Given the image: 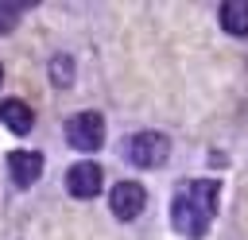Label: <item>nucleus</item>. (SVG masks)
Returning a JSON list of instances; mask_svg holds the SVG:
<instances>
[{"instance_id": "obj_1", "label": "nucleus", "mask_w": 248, "mask_h": 240, "mask_svg": "<svg viewBox=\"0 0 248 240\" xmlns=\"http://www.w3.org/2000/svg\"><path fill=\"white\" fill-rule=\"evenodd\" d=\"M167 155H170V139H167L163 132H136V135H128V143H124V159H128L132 166H143V170L163 166Z\"/></svg>"}, {"instance_id": "obj_2", "label": "nucleus", "mask_w": 248, "mask_h": 240, "mask_svg": "<svg viewBox=\"0 0 248 240\" xmlns=\"http://www.w3.org/2000/svg\"><path fill=\"white\" fill-rule=\"evenodd\" d=\"M170 228L186 240H202L209 232V209H202L186 190H178V197L170 201Z\"/></svg>"}, {"instance_id": "obj_3", "label": "nucleus", "mask_w": 248, "mask_h": 240, "mask_svg": "<svg viewBox=\"0 0 248 240\" xmlns=\"http://www.w3.org/2000/svg\"><path fill=\"white\" fill-rule=\"evenodd\" d=\"M66 143L74 151H97L105 143V116L85 108V112H74L66 120Z\"/></svg>"}, {"instance_id": "obj_4", "label": "nucleus", "mask_w": 248, "mask_h": 240, "mask_svg": "<svg viewBox=\"0 0 248 240\" xmlns=\"http://www.w3.org/2000/svg\"><path fill=\"white\" fill-rule=\"evenodd\" d=\"M143 205H147V190L140 182H116L108 194V209L116 221H136L143 213Z\"/></svg>"}, {"instance_id": "obj_5", "label": "nucleus", "mask_w": 248, "mask_h": 240, "mask_svg": "<svg viewBox=\"0 0 248 240\" xmlns=\"http://www.w3.org/2000/svg\"><path fill=\"white\" fill-rule=\"evenodd\" d=\"M101 186H105V178H101V166H97V163H74V166L66 170V190H70V197L89 201V197L101 194Z\"/></svg>"}, {"instance_id": "obj_6", "label": "nucleus", "mask_w": 248, "mask_h": 240, "mask_svg": "<svg viewBox=\"0 0 248 240\" xmlns=\"http://www.w3.org/2000/svg\"><path fill=\"white\" fill-rule=\"evenodd\" d=\"M39 174H43V155H39V151H12V155H8V178H12L16 190L35 186Z\"/></svg>"}, {"instance_id": "obj_7", "label": "nucleus", "mask_w": 248, "mask_h": 240, "mask_svg": "<svg viewBox=\"0 0 248 240\" xmlns=\"http://www.w3.org/2000/svg\"><path fill=\"white\" fill-rule=\"evenodd\" d=\"M0 124H4L8 132H16V135H27V132L35 128V116H31V108H27L23 101L8 97V101H0Z\"/></svg>"}, {"instance_id": "obj_8", "label": "nucleus", "mask_w": 248, "mask_h": 240, "mask_svg": "<svg viewBox=\"0 0 248 240\" xmlns=\"http://www.w3.org/2000/svg\"><path fill=\"white\" fill-rule=\"evenodd\" d=\"M221 27L236 39L248 35V0H225L221 4Z\"/></svg>"}, {"instance_id": "obj_9", "label": "nucleus", "mask_w": 248, "mask_h": 240, "mask_svg": "<svg viewBox=\"0 0 248 240\" xmlns=\"http://www.w3.org/2000/svg\"><path fill=\"white\" fill-rule=\"evenodd\" d=\"M50 77H54L58 89H66V85L74 81V58H70V54H54V58H50Z\"/></svg>"}, {"instance_id": "obj_10", "label": "nucleus", "mask_w": 248, "mask_h": 240, "mask_svg": "<svg viewBox=\"0 0 248 240\" xmlns=\"http://www.w3.org/2000/svg\"><path fill=\"white\" fill-rule=\"evenodd\" d=\"M19 12H23V4H8V0H0V35L16 31V23H19Z\"/></svg>"}, {"instance_id": "obj_11", "label": "nucleus", "mask_w": 248, "mask_h": 240, "mask_svg": "<svg viewBox=\"0 0 248 240\" xmlns=\"http://www.w3.org/2000/svg\"><path fill=\"white\" fill-rule=\"evenodd\" d=\"M0 81H4V66H0Z\"/></svg>"}]
</instances>
